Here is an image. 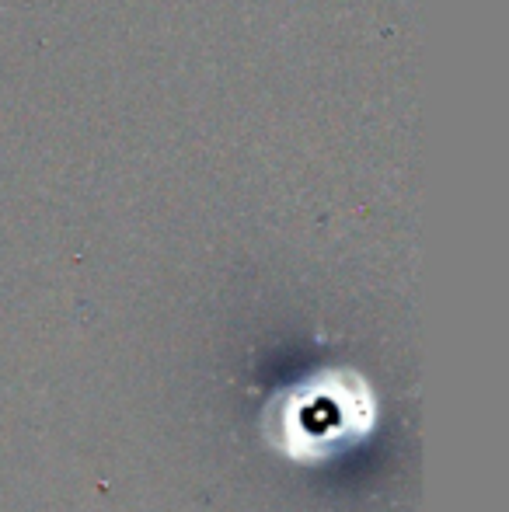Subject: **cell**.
Returning a JSON list of instances; mask_svg holds the SVG:
<instances>
[{"label":"cell","mask_w":509,"mask_h":512,"mask_svg":"<svg viewBox=\"0 0 509 512\" xmlns=\"http://www.w3.org/2000/svg\"><path fill=\"white\" fill-rule=\"evenodd\" d=\"M304 411H307V415H304V422H300V429H304L307 436H314V432H325L321 439H339L342 432L349 429V425H346V408L339 411L332 394H318L314 401H307Z\"/></svg>","instance_id":"6da1fadb"}]
</instances>
